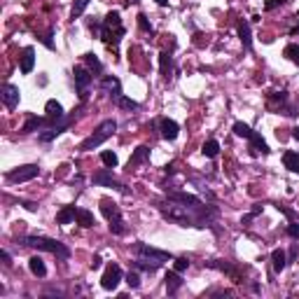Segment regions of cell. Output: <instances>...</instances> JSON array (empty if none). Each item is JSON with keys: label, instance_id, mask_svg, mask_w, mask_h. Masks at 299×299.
Here are the masks:
<instances>
[{"label": "cell", "instance_id": "obj_14", "mask_svg": "<svg viewBox=\"0 0 299 299\" xmlns=\"http://www.w3.org/2000/svg\"><path fill=\"white\" fill-rule=\"evenodd\" d=\"M168 199L171 201H178V203H183V206H189V208H201V199L194 194H187V192H171L168 194Z\"/></svg>", "mask_w": 299, "mask_h": 299}, {"label": "cell", "instance_id": "obj_15", "mask_svg": "<svg viewBox=\"0 0 299 299\" xmlns=\"http://www.w3.org/2000/svg\"><path fill=\"white\" fill-rule=\"evenodd\" d=\"M101 213L105 215L108 222L122 220V210H119V206H117L115 201H110V199H101Z\"/></svg>", "mask_w": 299, "mask_h": 299}, {"label": "cell", "instance_id": "obj_51", "mask_svg": "<svg viewBox=\"0 0 299 299\" xmlns=\"http://www.w3.org/2000/svg\"><path fill=\"white\" fill-rule=\"evenodd\" d=\"M294 19H297V26L292 28V35H299V17H294Z\"/></svg>", "mask_w": 299, "mask_h": 299}, {"label": "cell", "instance_id": "obj_35", "mask_svg": "<svg viewBox=\"0 0 299 299\" xmlns=\"http://www.w3.org/2000/svg\"><path fill=\"white\" fill-rule=\"evenodd\" d=\"M101 161H103V166H108V168H115L117 164H119V159H117L115 152H110V150H105V152H101Z\"/></svg>", "mask_w": 299, "mask_h": 299}, {"label": "cell", "instance_id": "obj_46", "mask_svg": "<svg viewBox=\"0 0 299 299\" xmlns=\"http://www.w3.org/2000/svg\"><path fill=\"white\" fill-rule=\"evenodd\" d=\"M52 35H54V33L49 31V33H47V35H45V37H42V42H45V47H47V49H54V42H52Z\"/></svg>", "mask_w": 299, "mask_h": 299}, {"label": "cell", "instance_id": "obj_32", "mask_svg": "<svg viewBox=\"0 0 299 299\" xmlns=\"http://www.w3.org/2000/svg\"><path fill=\"white\" fill-rule=\"evenodd\" d=\"M234 134H236L238 138H245V141H250L255 131H252L248 124H243V122H234Z\"/></svg>", "mask_w": 299, "mask_h": 299}, {"label": "cell", "instance_id": "obj_52", "mask_svg": "<svg viewBox=\"0 0 299 299\" xmlns=\"http://www.w3.org/2000/svg\"><path fill=\"white\" fill-rule=\"evenodd\" d=\"M157 3H159L161 7H164V5H168V0H157Z\"/></svg>", "mask_w": 299, "mask_h": 299}, {"label": "cell", "instance_id": "obj_47", "mask_svg": "<svg viewBox=\"0 0 299 299\" xmlns=\"http://www.w3.org/2000/svg\"><path fill=\"white\" fill-rule=\"evenodd\" d=\"M101 264H103V260H101V257H94V260H92V269H101Z\"/></svg>", "mask_w": 299, "mask_h": 299}, {"label": "cell", "instance_id": "obj_38", "mask_svg": "<svg viewBox=\"0 0 299 299\" xmlns=\"http://www.w3.org/2000/svg\"><path fill=\"white\" fill-rule=\"evenodd\" d=\"M110 232L115 234V236H124V234H126V225H124V218H122V220L110 222Z\"/></svg>", "mask_w": 299, "mask_h": 299}, {"label": "cell", "instance_id": "obj_24", "mask_svg": "<svg viewBox=\"0 0 299 299\" xmlns=\"http://www.w3.org/2000/svg\"><path fill=\"white\" fill-rule=\"evenodd\" d=\"M283 164H285L287 171L299 173V152H294V150H285V152H283Z\"/></svg>", "mask_w": 299, "mask_h": 299}, {"label": "cell", "instance_id": "obj_1", "mask_svg": "<svg viewBox=\"0 0 299 299\" xmlns=\"http://www.w3.org/2000/svg\"><path fill=\"white\" fill-rule=\"evenodd\" d=\"M159 208H161V215H164L166 220H173L183 227H206V222H208L201 218V213H206V206L189 208V206H183V203L168 199V203H161Z\"/></svg>", "mask_w": 299, "mask_h": 299}, {"label": "cell", "instance_id": "obj_44", "mask_svg": "<svg viewBox=\"0 0 299 299\" xmlns=\"http://www.w3.org/2000/svg\"><path fill=\"white\" fill-rule=\"evenodd\" d=\"M260 213H262V206H255V208H252V210H250V213H248V215H245V218H243V225H248V222H250V220H255V218H257V215H260Z\"/></svg>", "mask_w": 299, "mask_h": 299}, {"label": "cell", "instance_id": "obj_39", "mask_svg": "<svg viewBox=\"0 0 299 299\" xmlns=\"http://www.w3.org/2000/svg\"><path fill=\"white\" fill-rule=\"evenodd\" d=\"M173 269L180 271V274L187 271V269H189V260H187V257H173Z\"/></svg>", "mask_w": 299, "mask_h": 299}, {"label": "cell", "instance_id": "obj_20", "mask_svg": "<svg viewBox=\"0 0 299 299\" xmlns=\"http://www.w3.org/2000/svg\"><path fill=\"white\" fill-rule=\"evenodd\" d=\"M45 124H52V119H49V117H35V115H31L28 119H26L24 126H21V134H33V131H37V129H42Z\"/></svg>", "mask_w": 299, "mask_h": 299}, {"label": "cell", "instance_id": "obj_11", "mask_svg": "<svg viewBox=\"0 0 299 299\" xmlns=\"http://www.w3.org/2000/svg\"><path fill=\"white\" fill-rule=\"evenodd\" d=\"M0 98H3V103L10 108V110H14L19 105V98H21V92H19V87L17 84H3L0 87Z\"/></svg>", "mask_w": 299, "mask_h": 299}, {"label": "cell", "instance_id": "obj_34", "mask_svg": "<svg viewBox=\"0 0 299 299\" xmlns=\"http://www.w3.org/2000/svg\"><path fill=\"white\" fill-rule=\"evenodd\" d=\"M283 54H285L292 63H297V66H299V42H290L285 47V52H283Z\"/></svg>", "mask_w": 299, "mask_h": 299}, {"label": "cell", "instance_id": "obj_33", "mask_svg": "<svg viewBox=\"0 0 299 299\" xmlns=\"http://www.w3.org/2000/svg\"><path fill=\"white\" fill-rule=\"evenodd\" d=\"M159 66H161V73L168 77V73H171V68H173V56L168 52H161L159 54Z\"/></svg>", "mask_w": 299, "mask_h": 299}, {"label": "cell", "instance_id": "obj_41", "mask_svg": "<svg viewBox=\"0 0 299 299\" xmlns=\"http://www.w3.org/2000/svg\"><path fill=\"white\" fill-rule=\"evenodd\" d=\"M126 283L131 285V290H138V287H141V276H138V269H136V271H129Z\"/></svg>", "mask_w": 299, "mask_h": 299}, {"label": "cell", "instance_id": "obj_6", "mask_svg": "<svg viewBox=\"0 0 299 299\" xmlns=\"http://www.w3.org/2000/svg\"><path fill=\"white\" fill-rule=\"evenodd\" d=\"M73 79H75V89H77V94H79V101H87V98H89V87H92V82H94L92 70L84 66H77L73 70Z\"/></svg>", "mask_w": 299, "mask_h": 299}, {"label": "cell", "instance_id": "obj_3", "mask_svg": "<svg viewBox=\"0 0 299 299\" xmlns=\"http://www.w3.org/2000/svg\"><path fill=\"white\" fill-rule=\"evenodd\" d=\"M24 245H31L35 250H42V252H52L56 255L59 260H68L70 257V248L63 245L61 241L56 238H47V236H26L24 238Z\"/></svg>", "mask_w": 299, "mask_h": 299}, {"label": "cell", "instance_id": "obj_49", "mask_svg": "<svg viewBox=\"0 0 299 299\" xmlns=\"http://www.w3.org/2000/svg\"><path fill=\"white\" fill-rule=\"evenodd\" d=\"M24 208H28V210H37V206H35V203H31V201H26Z\"/></svg>", "mask_w": 299, "mask_h": 299}, {"label": "cell", "instance_id": "obj_40", "mask_svg": "<svg viewBox=\"0 0 299 299\" xmlns=\"http://www.w3.org/2000/svg\"><path fill=\"white\" fill-rule=\"evenodd\" d=\"M89 3H92V0H75V3H73V12H70V14H73V19L79 17V14L84 12Z\"/></svg>", "mask_w": 299, "mask_h": 299}, {"label": "cell", "instance_id": "obj_8", "mask_svg": "<svg viewBox=\"0 0 299 299\" xmlns=\"http://www.w3.org/2000/svg\"><path fill=\"white\" fill-rule=\"evenodd\" d=\"M124 274H122V267L119 264H108V269L103 271V278H101V287L103 290H117V285L122 283Z\"/></svg>", "mask_w": 299, "mask_h": 299}, {"label": "cell", "instance_id": "obj_28", "mask_svg": "<svg viewBox=\"0 0 299 299\" xmlns=\"http://www.w3.org/2000/svg\"><path fill=\"white\" fill-rule=\"evenodd\" d=\"M84 63H87V68H89L92 73H96V75L103 73V63L98 61V56L94 54V52H87L84 54Z\"/></svg>", "mask_w": 299, "mask_h": 299}, {"label": "cell", "instance_id": "obj_25", "mask_svg": "<svg viewBox=\"0 0 299 299\" xmlns=\"http://www.w3.org/2000/svg\"><path fill=\"white\" fill-rule=\"evenodd\" d=\"M28 269H31V274L37 276V278H45V276H47V267H45L42 257H37V255H33L31 260H28Z\"/></svg>", "mask_w": 299, "mask_h": 299}, {"label": "cell", "instance_id": "obj_37", "mask_svg": "<svg viewBox=\"0 0 299 299\" xmlns=\"http://www.w3.org/2000/svg\"><path fill=\"white\" fill-rule=\"evenodd\" d=\"M117 105H119V108H122V110H138V108H141V105L136 103V101H131V98H126V96H119L115 101Z\"/></svg>", "mask_w": 299, "mask_h": 299}, {"label": "cell", "instance_id": "obj_4", "mask_svg": "<svg viewBox=\"0 0 299 299\" xmlns=\"http://www.w3.org/2000/svg\"><path fill=\"white\" fill-rule=\"evenodd\" d=\"M117 131V122L115 119H105V122H101L96 126V131H94L89 138H87L84 143H82V147L79 150H84V152H89V150H96L98 145H103L108 138H112Z\"/></svg>", "mask_w": 299, "mask_h": 299}, {"label": "cell", "instance_id": "obj_19", "mask_svg": "<svg viewBox=\"0 0 299 299\" xmlns=\"http://www.w3.org/2000/svg\"><path fill=\"white\" fill-rule=\"evenodd\" d=\"M185 285V281H183V276H180V271H168L166 274V292L168 294H178V290Z\"/></svg>", "mask_w": 299, "mask_h": 299}, {"label": "cell", "instance_id": "obj_10", "mask_svg": "<svg viewBox=\"0 0 299 299\" xmlns=\"http://www.w3.org/2000/svg\"><path fill=\"white\" fill-rule=\"evenodd\" d=\"M112 168H108V166H105V168H101V171L98 173H94V185H103V187H112V189H117V192H122V194H126L129 189L124 187L122 183H117L115 178H112Z\"/></svg>", "mask_w": 299, "mask_h": 299}, {"label": "cell", "instance_id": "obj_7", "mask_svg": "<svg viewBox=\"0 0 299 299\" xmlns=\"http://www.w3.org/2000/svg\"><path fill=\"white\" fill-rule=\"evenodd\" d=\"M75 117H77V115H70V117H63V119H59L54 126H49L47 131H42V134L37 136V141H40V143H52L54 138H59L63 131H68V126L75 122Z\"/></svg>", "mask_w": 299, "mask_h": 299}, {"label": "cell", "instance_id": "obj_13", "mask_svg": "<svg viewBox=\"0 0 299 299\" xmlns=\"http://www.w3.org/2000/svg\"><path fill=\"white\" fill-rule=\"evenodd\" d=\"M101 89H103V94H108L112 101H117L119 96H124L122 94V82H119L117 77H112V75H108V77L101 79Z\"/></svg>", "mask_w": 299, "mask_h": 299}, {"label": "cell", "instance_id": "obj_53", "mask_svg": "<svg viewBox=\"0 0 299 299\" xmlns=\"http://www.w3.org/2000/svg\"><path fill=\"white\" fill-rule=\"evenodd\" d=\"M283 3H287V0H276V5H283Z\"/></svg>", "mask_w": 299, "mask_h": 299}, {"label": "cell", "instance_id": "obj_45", "mask_svg": "<svg viewBox=\"0 0 299 299\" xmlns=\"http://www.w3.org/2000/svg\"><path fill=\"white\" fill-rule=\"evenodd\" d=\"M0 257H3V264H5V267H12V255H10L7 250L0 252Z\"/></svg>", "mask_w": 299, "mask_h": 299}, {"label": "cell", "instance_id": "obj_16", "mask_svg": "<svg viewBox=\"0 0 299 299\" xmlns=\"http://www.w3.org/2000/svg\"><path fill=\"white\" fill-rule=\"evenodd\" d=\"M210 269H218V271H225V274L232 276L234 283H243V278H241V274L236 271V267H232L229 262H222V260H210V262H206Z\"/></svg>", "mask_w": 299, "mask_h": 299}, {"label": "cell", "instance_id": "obj_26", "mask_svg": "<svg viewBox=\"0 0 299 299\" xmlns=\"http://www.w3.org/2000/svg\"><path fill=\"white\" fill-rule=\"evenodd\" d=\"M271 264H274V271H276V274H281L283 269L287 267V255H285V250L276 248V250L271 252Z\"/></svg>", "mask_w": 299, "mask_h": 299}, {"label": "cell", "instance_id": "obj_29", "mask_svg": "<svg viewBox=\"0 0 299 299\" xmlns=\"http://www.w3.org/2000/svg\"><path fill=\"white\" fill-rule=\"evenodd\" d=\"M201 152H203V157H208V159H215V157H218V154H220V143L215 141V138H210V141H206V143H203Z\"/></svg>", "mask_w": 299, "mask_h": 299}, {"label": "cell", "instance_id": "obj_48", "mask_svg": "<svg viewBox=\"0 0 299 299\" xmlns=\"http://www.w3.org/2000/svg\"><path fill=\"white\" fill-rule=\"evenodd\" d=\"M276 208H278V210H283V213H285L287 218H290V220H292V218H294V213H292V210H290V208H285V206H276Z\"/></svg>", "mask_w": 299, "mask_h": 299}, {"label": "cell", "instance_id": "obj_43", "mask_svg": "<svg viewBox=\"0 0 299 299\" xmlns=\"http://www.w3.org/2000/svg\"><path fill=\"white\" fill-rule=\"evenodd\" d=\"M287 236L299 238V222H290V225H287Z\"/></svg>", "mask_w": 299, "mask_h": 299}, {"label": "cell", "instance_id": "obj_2", "mask_svg": "<svg viewBox=\"0 0 299 299\" xmlns=\"http://www.w3.org/2000/svg\"><path fill=\"white\" fill-rule=\"evenodd\" d=\"M124 35H126V28H124V24H122V17H119V12H117V10L108 12V14H105V19H103L101 40H103V42L108 45L112 52H117V47H119V42H122Z\"/></svg>", "mask_w": 299, "mask_h": 299}, {"label": "cell", "instance_id": "obj_17", "mask_svg": "<svg viewBox=\"0 0 299 299\" xmlns=\"http://www.w3.org/2000/svg\"><path fill=\"white\" fill-rule=\"evenodd\" d=\"M35 66V49L33 47H24L21 49V61H19V68H21V73L28 75Z\"/></svg>", "mask_w": 299, "mask_h": 299}, {"label": "cell", "instance_id": "obj_50", "mask_svg": "<svg viewBox=\"0 0 299 299\" xmlns=\"http://www.w3.org/2000/svg\"><path fill=\"white\" fill-rule=\"evenodd\" d=\"M292 138H294V141H299V126L292 129Z\"/></svg>", "mask_w": 299, "mask_h": 299}, {"label": "cell", "instance_id": "obj_36", "mask_svg": "<svg viewBox=\"0 0 299 299\" xmlns=\"http://www.w3.org/2000/svg\"><path fill=\"white\" fill-rule=\"evenodd\" d=\"M87 28L94 33V35L101 37V31H103V19H98V17H92L89 21H87Z\"/></svg>", "mask_w": 299, "mask_h": 299}, {"label": "cell", "instance_id": "obj_42", "mask_svg": "<svg viewBox=\"0 0 299 299\" xmlns=\"http://www.w3.org/2000/svg\"><path fill=\"white\" fill-rule=\"evenodd\" d=\"M138 26H141V28H143L145 33H152V31H154V28H152V24L147 21V17H145V14H138Z\"/></svg>", "mask_w": 299, "mask_h": 299}, {"label": "cell", "instance_id": "obj_30", "mask_svg": "<svg viewBox=\"0 0 299 299\" xmlns=\"http://www.w3.org/2000/svg\"><path fill=\"white\" fill-rule=\"evenodd\" d=\"M134 269H138V271H145V274H154V271L159 269V264L150 262V260H145V257H136Z\"/></svg>", "mask_w": 299, "mask_h": 299}, {"label": "cell", "instance_id": "obj_22", "mask_svg": "<svg viewBox=\"0 0 299 299\" xmlns=\"http://www.w3.org/2000/svg\"><path fill=\"white\" fill-rule=\"evenodd\" d=\"M75 222H77L79 227H84V229H89V227L96 225L94 213L92 210H87V208H77V210H75Z\"/></svg>", "mask_w": 299, "mask_h": 299}, {"label": "cell", "instance_id": "obj_21", "mask_svg": "<svg viewBox=\"0 0 299 299\" xmlns=\"http://www.w3.org/2000/svg\"><path fill=\"white\" fill-rule=\"evenodd\" d=\"M147 159H150V147H147V145H138V147H136V152L131 154V159H129V168H136V166L145 164Z\"/></svg>", "mask_w": 299, "mask_h": 299}, {"label": "cell", "instance_id": "obj_23", "mask_svg": "<svg viewBox=\"0 0 299 299\" xmlns=\"http://www.w3.org/2000/svg\"><path fill=\"white\" fill-rule=\"evenodd\" d=\"M236 31H238V37H241V42H243V47L250 52L252 49V37H250V24L248 21H238V26H236Z\"/></svg>", "mask_w": 299, "mask_h": 299}, {"label": "cell", "instance_id": "obj_12", "mask_svg": "<svg viewBox=\"0 0 299 299\" xmlns=\"http://www.w3.org/2000/svg\"><path fill=\"white\" fill-rule=\"evenodd\" d=\"M157 126H159V131H161V138H166V141H176L178 134H180V124H178L176 119H168V117L157 119Z\"/></svg>", "mask_w": 299, "mask_h": 299}, {"label": "cell", "instance_id": "obj_9", "mask_svg": "<svg viewBox=\"0 0 299 299\" xmlns=\"http://www.w3.org/2000/svg\"><path fill=\"white\" fill-rule=\"evenodd\" d=\"M37 173H40V166L37 164H26V166H19V168L7 173V180H10V183H28V180L37 178Z\"/></svg>", "mask_w": 299, "mask_h": 299}, {"label": "cell", "instance_id": "obj_27", "mask_svg": "<svg viewBox=\"0 0 299 299\" xmlns=\"http://www.w3.org/2000/svg\"><path fill=\"white\" fill-rule=\"evenodd\" d=\"M75 210H77L75 206H63L61 210L56 213V222H59V225H70V222L75 220Z\"/></svg>", "mask_w": 299, "mask_h": 299}, {"label": "cell", "instance_id": "obj_18", "mask_svg": "<svg viewBox=\"0 0 299 299\" xmlns=\"http://www.w3.org/2000/svg\"><path fill=\"white\" fill-rule=\"evenodd\" d=\"M45 112H47V117L52 119V126H54L59 119H63L66 117V112H63V105L56 101V98H52V101H47V105H45Z\"/></svg>", "mask_w": 299, "mask_h": 299}, {"label": "cell", "instance_id": "obj_5", "mask_svg": "<svg viewBox=\"0 0 299 299\" xmlns=\"http://www.w3.org/2000/svg\"><path fill=\"white\" fill-rule=\"evenodd\" d=\"M131 250H134V255H136V257H145V260H150V262L159 264V267H161L164 262H171V260H173L171 252L159 250V248H152V245L143 243V241H138V243L131 245Z\"/></svg>", "mask_w": 299, "mask_h": 299}, {"label": "cell", "instance_id": "obj_31", "mask_svg": "<svg viewBox=\"0 0 299 299\" xmlns=\"http://www.w3.org/2000/svg\"><path fill=\"white\" fill-rule=\"evenodd\" d=\"M248 143H250V150H255V152H262V154H269V152H271V150H269V145L264 143V138H262L260 134H252V138H250Z\"/></svg>", "mask_w": 299, "mask_h": 299}]
</instances>
